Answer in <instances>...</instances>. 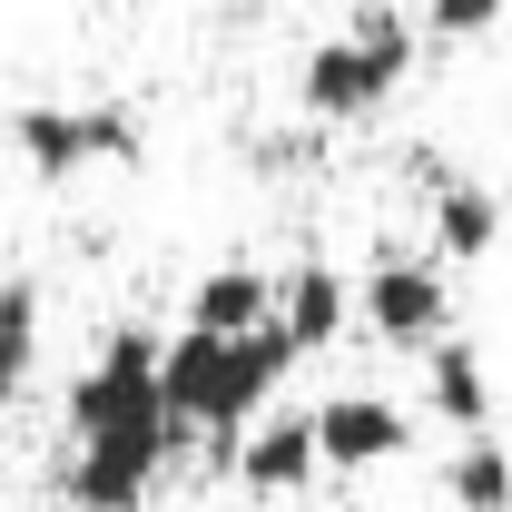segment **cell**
<instances>
[{
  "label": "cell",
  "mask_w": 512,
  "mask_h": 512,
  "mask_svg": "<svg viewBox=\"0 0 512 512\" xmlns=\"http://www.w3.org/2000/svg\"><path fill=\"white\" fill-rule=\"evenodd\" d=\"M306 365V345L286 325H256V335H207V325H178L168 335V414L188 434H217L237 453L247 424L266 414V394Z\"/></svg>",
  "instance_id": "2"
},
{
  "label": "cell",
  "mask_w": 512,
  "mask_h": 512,
  "mask_svg": "<svg viewBox=\"0 0 512 512\" xmlns=\"http://www.w3.org/2000/svg\"><path fill=\"white\" fill-rule=\"evenodd\" d=\"M178 444H188V424L168 414V345L119 325L89 355V375L69 384V463H60L69 512H138Z\"/></svg>",
  "instance_id": "1"
},
{
  "label": "cell",
  "mask_w": 512,
  "mask_h": 512,
  "mask_svg": "<svg viewBox=\"0 0 512 512\" xmlns=\"http://www.w3.org/2000/svg\"><path fill=\"white\" fill-rule=\"evenodd\" d=\"M10 148L40 188H69L79 168H138V119L128 109H20Z\"/></svg>",
  "instance_id": "4"
},
{
  "label": "cell",
  "mask_w": 512,
  "mask_h": 512,
  "mask_svg": "<svg viewBox=\"0 0 512 512\" xmlns=\"http://www.w3.org/2000/svg\"><path fill=\"white\" fill-rule=\"evenodd\" d=\"M444 493H453V512H512V453L493 434H463L444 453Z\"/></svg>",
  "instance_id": "12"
},
{
  "label": "cell",
  "mask_w": 512,
  "mask_h": 512,
  "mask_svg": "<svg viewBox=\"0 0 512 512\" xmlns=\"http://www.w3.org/2000/svg\"><path fill=\"white\" fill-rule=\"evenodd\" d=\"M512 0H424V30L434 40H483V30H503Z\"/></svg>",
  "instance_id": "14"
},
{
  "label": "cell",
  "mask_w": 512,
  "mask_h": 512,
  "mask_svg": "<svg viewBox=\"0 0 512 512\" xmlns=\"http://www.w3.org/2000/svg\"><path fill=\"white\" fill-rule=\"evenodd\" d=\"M404 69H414V20L365 10V20H345L335 40H316V50H306V69H296V99H306V119L345 128V119H375L384 99L404 89Z\"/></svg>",
  "instance_id": "3"
},
{
  "label": "cell",
  "mask_w": 512,
  "mask_h": 512,
  "mask_svg": "<svg viewBox=\"0 0 512 512\" xmlns=\"http://www.w3.org/2000/svg\"><path fill=\"white\" fill-rule=\"evenodd\" d=\"M345 306H355V286H345L335 266H316V256L276 276V325H286V335H296L306 355H325V345L345 335Z\"/></svg>",
  "instance_id": "9"
},
{
  "label": "cell",
  "mask_w": 512,
  "mask_h": 512,
  "mask_svg": "<svg viewBox=\"0 0 512 512\" xmlns=\"http://www.w3.org/2000/svg\"><path fill=\"white\" fill-rule=\"evenodd\" d=\"M424 414H444L453 434H493V375L463 335L424 345Z\"/></svg>",
  "instance_id": "8"
},
{
  "label": "cell",
  "mask_w": 512,
  "mask_h": 512,
  "mask_svg": "<svg viewBox=\"0 0 512 512\" xmlns=\"http://www.w3.org/2000/svg\"><path fill=\"white\" fill-rule=\"evenodd\" d=\"M30 355H40V286L30 276H0V394L30 384Z\"/></svg>",
  "instance_id": "13"
},
{
  "label": "cell",
  "mask_w": 512,
  "mask_h": 512,
  "mask_svg": "<svg viewBox=\"0 0 512 512\" xmlns=\"http://www.w3.org/2000/svg\"><path fill=\"white\" fill-rule=\"evenodd\" d=\"M434 247H444L453 266L493 256V247H503V197H493V188H463V178L434 168Z\"/></svg>",
  "instance_id": "11"
},
{
  "label": "cell",
  "mask_w": 512,
  "mask_h": 512,
  "mask_svg": "<svg viewBox=\"0 0 512 512\" xmlns=\"http://www.w3.org/2000/svg\"><path fill=\"white\" fill-rule=\"evenodd\" d=\"M188 325H207V335H256V325H276V276H256V266L197 276L188 286Z\"/></svg>",
  "instance_id": "10"
},
{
  "label": "cell",
  "mask_w": 512,
  "mask_h": 512,
  "mask_svg": "<svg viewBox=\"0 0 512 512\" xmlns=\"http://www.w3.org/2000/svg\"><path fill=\"white\" fill-rule=\"evenodd\" d=\"M325 473V444H316V414H276L266 434L237 444V483L247 493H306Z\"/></svg>",
  "instance_id": "7"
},
{
  "label": "cell",
  "mask_w": 512,
  "mask_h": 512,
  "mask_svg": "<svg viewBox=\"0 0 512 512\" xmlns=\"http://www.w3.org/2000/svg\"><path fill=\"white\" fill-rule=\"evenodd\" d=\"M355 306H365V325H375L384 345H404V355H424V345H444V335H453L444 266H424V256H384L375 276L355 286Z\"/></svg>",
  "instance_id": "5"
},
{
  "label": "cell",
  "mask_w": 512,
  "mask_h": 512,
  "mask_svg": "<svg viewBox=\"0 0 512 512\" xmlns=\"http://www.w3.org/2000/svg\"><path fill=\"white\" fill-rule=\"evenodd\" d=\"M316 444H325V473H375L394 453L414 444V414L394 404V394H325L316 404Z\"/></svg>",
  "instance_id": "6"
}]
</instances>
